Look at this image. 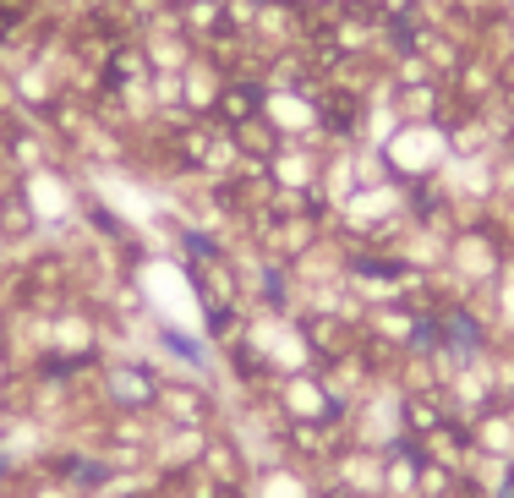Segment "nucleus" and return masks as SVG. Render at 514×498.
I'll return each mask as SVG.
<instances>
[{
  "mask_svg": "<svg viewBox=\"0 0 514 498\" xmlns=\"http://www.w3.org/2000/svg\"><path fill=\"white\" fill-rule=\"evenodd\" d=\"M159 389H165V367L148 351H115L88 378V395L99 416H154Z\"/></svg>",
  "mask_w": 514,
  "mask_h": 498,
  "instance_id": "obj_1",
  "label": "nucleus"
},
{
  "mask_svg": "<svg viewBox=\"0 0 514 498\" xmlns=\"http://www.w3.org/2000/svg\"><path fill=\"white\" fill-rule=\"evenodd\" d=\"M383 176L400 181V187H422V181H438L443 165L454 159L449 143V121H400L389 137L378 143Z\"/></svg>",
  "mask_w": 514,
  "mask_h": 498,
  "instance_id": "obj_2",
  "label": "nucleus"
},
{
  "mask_svg": "<svg viewBox=\"0 0 514 498\" xmlns=\"http://www.w3.org/2000/svg\"><path fill=\"white\" fill-rule=\"evenodd\" d=\"M154 416L165 427H197V433H214L225 422V400H219L214 378H186V373H165Z\"/></svg>",
  "mask_w": 514,
  "mask_h": 498,
  "instance_id": "obj_3",
  "label": "nucleus"
},
{
  "mask_svg": "<svg viewBox=\"0 0 514 498\" xmlns=\"http://www.w3.org/2000/svg\"><path fill=\"white\" fill-rule=\"evenodd\" d=\"M263 94H268V83H263V72H257V66H247V72H230L225 88H219L214 121L225 126V132H236V126L257 121V115H263Z\"/></svg>",
  "mask_w": 514,
  "mask_h": 498,
  "instance_id": "obj_4",
  "label": "nucleus"
},
{
  "mask_svg": "<svg viewBox=\"0 0 514 498\" xmlns=\"http://www.w3.org/2000/svg\"><path fill=\"white\" fill-rule=\"evenodd\" d=\"M465 433H471V449L482 460H514V411L504 400L487 405L482 416H471L465 422Z\"/></svg>",
  "mask_w": 514,
  "mask_h": 498,
  "instance_id": "obj_5",
  "label": "nucleus"
},
{
  "mask_svg": "<svg viewBox=\"0 0 514 498\" xmlns=\"http://www.w3.org/2000/svg\"><path fill=\"white\" fill-rule=\"evenodd\" d=\"M88 498H115V493H88Z\"/></svg>",
  "mask_w": 514,
  "mask_h": 498,
  "instance_id": "obj_6",
  "label": "nucleus"
}]
</instances>
